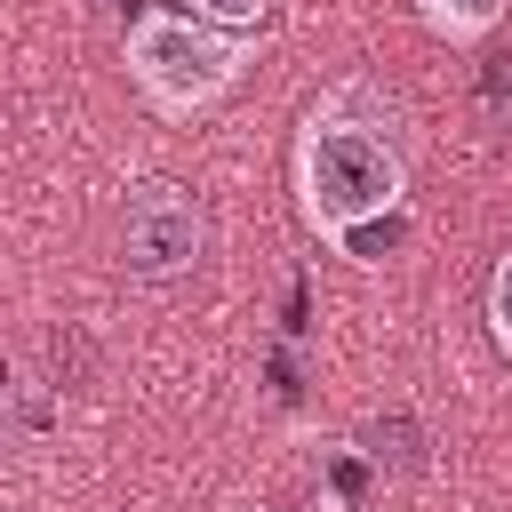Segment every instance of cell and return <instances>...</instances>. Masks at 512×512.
<instances>
[{
    "label": "cell",
    "mask_w": 512,
    "mask_h": 512,
    "mask_svg": "<svg viewBox=\"0 0 512 512\" xmlns=\"http://www.w3.org/2000/svg\"><path fill=\"white\" fill-rule=\"evenodd\" d=\"M408 200V152L400 128L384 120L376 88L352 80L336 96H320L296 128V208L320 240H360L368 224L400 216Z\"/></svg>",
    "instance_id": "cell-1"
},
{
    "label": "cell",
    "mask_w": 512,
    "mask_h": 512,
    "mask_svg": "<svg viewBox=\"0 0 512 512\" xmlns=\"http://www.w3.org/2000/svg\"><path fill=\"white\" fill-rule=\"evenodd\" d=\"M192 16H208V24H224V32H256V24L272 16V0H192Z\"/></svg>",
    "instance_id": "cell-6"
},
{
    "label": "cell",
    "mask_w": 512,
    "mask_h": 512,
    "mask_svg": "<svg viewBox=\"0 0 512 512\" xmlns=\"http://www.w3.org/2000/svg\"><path fill=\"white\" fill-rule=\"evenodd\" d=\"M488 336L512 352V248H504L496 272H488Z\"/></svg>",
    "instance_id": "cell-5"
},
{
    "label": "cell",
    "mask_w": 512,
    "mask_h": 512,
    "mask_svg": "<svg viewBox=\"0 0 512 512\" xmlns=\"http://www.w3.org/2000/svg\"><path fill=\"white\" fill-rule=\"evenodd\" d=\"M248 72V32H224L192 8H144L128 24V80L160 120H192L224 104Z\"/></svg>",
    "instance_id": "cell-2"
},
{
    "label": "cell",
    "mask_w": 512,
    "mask_h": 512,
    "mask_svg": "<svg viewBox=\"0 0 512 512\" xmlns=\"http://www.w3.org/2000/svg\"><path fill=\"white\" fill-rule=\"evenodd\" d=\"M504 8H512V0H416V16H424L440 40H488V32L504 24Z\"/></svg>",
    "instance_id": "cell-4"
},
{
    "label": "cell",
    "mask_w": 512,
    "mask_h": 512,
    "mask_svg": "<svg viewBox=\"0 0 512 512\" xmlns=\"http://www.w3.org/2000/svg\"><path fill=\"white\" fill-rule=\"evenodd\" d=\"M200 256H208V208L168 176L128 184V200H120V264L136 280H184Z\"/></svg>",
    "instance_id": "cell-3"
}]
</instances>
